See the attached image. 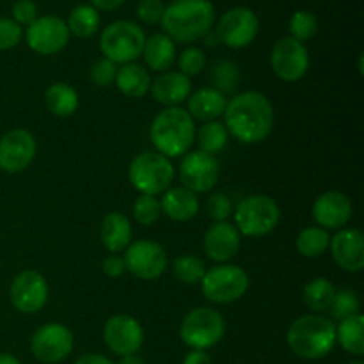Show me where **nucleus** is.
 <instances>
[{"label":"nucleus","mask_w":364,"mask_h":364,"mask_svg":"<svg viewBox=\"0 0 364 364\" xmlns=\"http://www.w3.org/2000/svg\"><path fill=\"white\" fill-rule=\"evenodd\" d=\"M224 127L244 144L265 141L274 127V109L265 95L256 91L240 92L224 110Z\"/></svg>","instance_id":"obj_1"},{"label":"nucleus","mask_w":364,"mask_h":364,"mask_svg":"<svg viewBox=\"0 0 364 364\" xmlns=\"http://www.w3.org/2000/svg\"><path fill=\"white\" fill-rule=\"evenodd\" d=\"M215 21L210 0H174L166 7L162 27L173 41L192 43L205 38Z\"/></svg>","instance_id":"obj_2"},{"label":"nucleus","mask_w":364,"mask_h":364,"mask_svg":"<svg viewBox=\"0 0 364 364\" xmlns=\"http://www.w3.org/2000/svg\"><path fill=\"white\" fill-rule=\"evenodd\" d=\"M287 341L299 358H326L336 345V326L322 315L301 316L288 329Z\"/></svg>","instance_id":"obj_3"},{"label":"nucleus","mask_w":364,"mask_h":364,"mask_svg":"<svg viewBox=\"0 0 364 364\" xmlns=\"http://www.w3.org/2000/svg\"><path fill=\"white\" fill-rule=\"evenodd\" d=\"M149 134L153 144L159 149L156 153L167 159H174L185 155L191 149L196 135L194 119L187 110L180 107H169L155 117Z\"/></svg>","instance_id":"obj_4"},{"label":"nucleus","mask_w":364,"mask_h":364,"mask_svg":"<svg viewBox=\"0 0 364 364\" xmlns=\"http://www.w3.org/2000/svg\"><path fill=\"white\" fill-rule=\"evenodd\" d=\"M146 36L137 23L128 20H119L110 23L103 31L100 39L105 59L112 60L114 64H130L142 55L144 50Z\"/></svg>","instance_id":"obj_5"},{"label":"nucleus","mask_w":364,"mask_h":364,"mask_svg":"<svg viewBox=\"0 0 364 364\" xmlns=\"http://www.w3.org/2000/svg\"><path fill=\"white\" fill-rule=\"evenodd\" d=\"M128 176L141 194L159 196L164 194L173 183L174 169L167 156L146 151L132 160Z\"/></svg>","instance_id":"obj_6"},{"label":"nucleus","mask_w":364,"mask_h":364,"mask_svg":"<svg viewBox=\"0 0 364 364\" xmlns=\"http://www.w3.org/2000/svg\"><path fill=\"white\" fill-rule=\"evenodd\" d=\"M226 322L223 315L212 308H196L183 318L180 336L192 350H206L223 340Z\"/></svg>","instance_id":"obj_7"},{"label":"nucleus","mask_w":364,"mask_h":364,"mask_svg":"<svg viewBox=\"0 0 364 364\" xmlns=\"http://www.w3.org/2000/svg\"><path fill=\"white\" fill-rule=\"evenodd\" d=\"M279 206L269 196H249L237 206V230L245 237H263L279 223Z\"/></svg>","instance_id":"obj_8"},{"label":"nucleus","mask_w":364,"mask_h":364,"mask_svg":"<svg viewBox=\"0 0 364 364\" xmlns=\"http://www.w3.org/2000/svg\"><path fill=\"white\" fill-rule=\"evenodd\" d=\"M249 277L237 265H219L206 270L201 279V290L208 301L217 304H230L238 301L247 291Z\"/></svg>","instance_id":"obj_9"},{"label":"nucleus","mask_w":364,"mask_h":364,"mask_svg":"<svg viewBox=\"0 0 364 364\" xmlns=\"http://www.w3.org/2000/svg\"><path fill=\"white\" fill-rule=\"evenodd\" d=\"M220 176L219 160L205 151L185 153L180 164V180L185 188L194 194H203L215 187Z\"/></svg>","instance_id":"obj_10"},{"label":"nucleus","mask_w":364,"mask_h":364,"mask_svg":"<svg viewBox=\"0 0 364 364\" xmlns=\"http://www.w3.org/2000/svg\"><path fill=\"white\" fill-rule=\"evenodd\" d=\"M123 259L128 272L142 281L156 279L167 269L166 251L151 240H137L128 245Z\"/></svg>","instance_id":"obj_11"},{"label":"nucleus","mask_w":364,"mask_h":364,"mask_svg":"<svg viewBox=\"0 0 364 364\" xmlns=\"http://www.w3.org/2000/svg\"><path fill=\"white\" fill-rule=\"evenodd\" d=\"M258 18L247 7H235L223 14L217 25V39L230 48H244L255 41L258 34Z\"/></svg>","instance_id":"obj_12"},{"label":"nucleus","mask_w":364,"mask_h":364,"mask_svg":"<svg viewBox=\"0 0 364 364\" xmlns=\"http://www.w3.org/2000/svg\"><path fill=\"white\" fill-rule=\"evenodd\" d=\"M31 348L41 363H59L73 350V334L63 323H45L32 336Z\"/></svg>","instance_id":"obj_13"},{"label":"nucleus","mask_w":364,"mask_h":364,"mask_svg":"<svg viewBox=\"0 0 364 364\" xmlns=\"http://www.w3.org/2000/svg\"><path fill=\"white\" fill-rule=\"evenodd\" d=\"M70 31L66 21L59 16L36 18L27 28V43L34 52L41 55H53L66 48Z\"/></svg>","instance_id":"obj_14"},{"label":"nucleus","mask_w":364,"mask_h":364,"mask_svg":"<svg viewBox=\"0 0 364 364\" xmlns=\"http://www.w3.org/2000/svg\"><path fill=\"white\" fill-rule=\"evenodd\" d=\"M272 70L281 80L295 82L308 73L309 53L301 41L294 38H283L274 45L270 57Z\"/></svg>","instance_id":"obj_15"},{"label":"nucleus","mask_w":364,"mask_h":364,"mask_svg":"<svg viewBox=\"0 0 364 364\" xmlns=\"http://www.w3.org/2000/svg\"><path fill=\"white\" fill-rule=\"evenodd\" d=\"M9 297L18 311L34 315L48 301V284L36 270H23L11 283Z\"/></svg>","instance_id":"obj_16"},{"label":"nucleus","mask_w":364,"mask_h":364,"mask_svg":"<svg viewBox=\"0 0 364 364\" xmlns=\"http://www.w3.org/2000/svg\"><path fill=\"white\" fill-rule=\"evenodd\" d=\"M103 340L114 354L124 358L137 354L144 343V331L134 316L116 315L107 320Z\"/></svg>","instance_id":"obj_17"},{"label":"nucleus","mask_w":364,"mask_h":364,"mask_svg":"<svg viewBox=\"0 0 364 364\" xmlns=\"http://www.w3.org/2000/svg\"><path fill=\"white\" fill-rule=\"evenodd\" d=\"M36 156V139L31 132L11 130L0 139V169L20 173L27 169Z\"/></svg>","instance_id":"obj_18"},{"label":"nucleus","mask_w":364,"mask_h":364,"mask_svg":"<svg viewBox=\"0 0 364 364\" xmlns=\"http://www.w3.org/2000/svg\"><path fill=\"white\" fill-rule=\"evenodd\" d=\"M313 217L323 230H340L352 217L350 199L336 191L323 192L313 205Z\"/></svg>","instance_id":"obj_19"},{"label":"nucleus","mask_w":364,"mask_h":364,"mask_svg":"<svg viewBox=\"0 0 364 364\" xmlns=\"http://www.w3.org/2000/svg\"><path fill=\"white\" fill-rule=\"evenodd\" d=\"M333 259L347 272H359L364 267V237L359 230H341L331 238Z\"/></svg>","instance_id":"obj_20"},{"label":"nucleus","mask_w":364,"mask_h":364,"mask_svg":"<svg viewBox=\"0 0 364 364\" xmlns=\"http://www.w3.org/2000/svg\"><path fill=\"white\" fill-rule=\"evenodd\" d=\"M240 251V233L237 226L226 223H215L205 233V252L213 262H228Z\"/></svg>","instance_id":"obj_21"},{"label":"nucleus","mask_w":364,"mask_h":364,"mask_svg":"<svg viewBox=\"0 0 364 364\" xmlns=\"http://www.w3.org/2000/svg\"><path fill=\"white\" fill-rule=\"evenodd\" d=\"M151 92L162 105L176 107L192 95V82L180 71H166L153 82Z\"/></svg>","instance_id":"obj_22"},{"label":"nucleus","mask_w":364,"mask_h":364,"mask_svg":"<svg viewBox=\"0 0 364 364\" xmlns=\"http://www.w3.org/2000/svg\"><path fill=\"white\" fill-rule=\"evenodd\" d=\"M160 208L169 219L178 220V223H187L198 215L199 199L188 188L173 187L164 192V198L160 199Z\"/></svg>","instance_id":"obj_23"},{"label":"nucleus","mask_w":364,"mask_h":364,"mask_svg":"<svg viewBox=\"0 0 364 364\" xmlns=\"http://www.w3.org/2000/svg\"><path fill=\"white\" fill-rule=\"evenodd\" d=\"M100 238H102V244L107 251L121 252L132 242L130 220L123 213H109V215L103 217L102 226H100Z\"/></svg>","instance_id":"obj_24"},{"label":"nucleus","mask_w":364,"mask_h":364,"mask_svg":"<svg viewBox=\"0 0 364 364\" xmlns=\"http://www.w3.org/2000/svg\"><path fill=\"white\" fill-rule=\"evenodd\" d=\"M226 98L213 87H205L188 96V114L192 119L213 121L226 110Z\"/></svg>","instance_id":"obj_25"},{"label":"nucleus","mask_w":364,"mask_h":364,"mask_svg":"<svg viewBox=\"0 0 364 364\" xmlns=\"http://www.w3.org/2000/svg\"><path fill=\"white\" fill-rule=\"evenodd\" d=\"M142 55H144L146 64L153 71H166L173 66L174 59H176V46L169 36L155 34L146 39Z\"/></svg>","instance_id":"obj_26"},{"label":"nucleus","mask_w":364,"mask_h":364,"mask_svg":"<svg viewBox=\"0 0 364 364\" xmlns=\"http://www.w3.org/2000/svg\"><path fill=\"white\" fill-rule=\"evenodd\" d=\"M116 85L128 98H142L151 87V78L146 68L130 63L117 70Z\"/></svg>","instance_id":"obj_27"},{"label":"nucleus","mask_w":364,"mask_h":364,"mask_svg":"<svg viewBox=\"0 0 364 364\" xmlns=\"http://www.w3.org/2000/svg\"><path fill=\"white\" fill-rule=\"evenodd\" d=\"M45 103L53 116L70 117L78 109V95L71 85L53 84L46 89Z\"/></svg>","instance_id":"obj_28"},{"label":"nucleus","mask_w":364,"mask_h":364,"mask_svg":"<svg viewBox=\"0 0 364 364\" xmlns=\"http://www.w3.org/2000/svg\"><path fill=\"white\" fill-rule=\"evenodd\" d=\"M336 341H340L343 350L348 354L361 358L364 354V318L361 313L341 320L336 329Z\"/></svg>","instance_id":"obj_29"},{"label":"nucleus","mask_w":364,"mask_h":364,"mask_svg":"<svg viewBox=\"0 0 364 364\" xmlns=\"http://www.w3.org/2000/svg\"><path fill=\"white\" fill-rule=\"evenodd\" d=\"M334 295H336V288L329 279H323V277H316L304 288L306 306L316 313L329 311Z\"/></svg>","instance_id":"obj_30"},{"label":"nucleus","mask_w":364,"mask_h":364,"mask_svg":"<svg viewBox=\"0 0 364 364\" xmlns=\"http://www.w3.org/2000/svg\"><path fill=\"white\" fill-rule=\"evenodd\" d=\"M68 31L77 38H91L100 27V14L92 6H77L68 18Z\"/></svg>","instance_id":"obj_31"},{"label":"nucleus","mask_w":364,"mask_h":364,"mask_svg":"<svg viewBox=\"0 0 364 364\" xmlns=\"http://www.w3.org/2000/svg\"><path fill=\"white\" fill-rule=\"evenodd\" d=\"M331 244V237L323 228H306L297 237V251L306 258H316Z\"/></svg>","instance_id":"obj_32"},{"label":"nucleus","mask_w":364,"mask_h":364,"mask_svg":"<svg viewBox=\"0 0 364 364\" xmlns=\"http://www.w3.org/2000/svg\"><path fill=\"white\" fill-rule=\"evenodd\" d=\"M212 82L219 92H235L240 85V70L230 59H219L212 68Z\"/></svg>","instance_id":"obj_33"},{"label":"nucleus","mask_w":364,"mask_h":364,"mask_svg":"<svg viewBox=\"0 0 364 364\" xmlns=\"http://www.w3.org/2000/svg\"><path fill=\"white\" fill-rule=\"evenodd\" d=\"M198 142L201 151L210 153H219L226 148L228 144V130L223 123L217 121H206L198 134Z\"/></svg>","instance_id":"obj_34"},{"label":"nucleus","mask_w":364,"mask_h":364,"mask_svg":"<svg viewBox=\"0 0 364 364\" xmlns=\"http://www.w3.org/2000/svg\"><path fill=\"white\" fill-rule=\"evenodd\" d=\"M174 277L183 284H198L201 283L203 276L206 272V265L201 258L192 255H183L174 259L173 265Z\"/></svg>","instance_id":"obj_35"},{"label":"nucleus","mask_w":364,"mask_h":364,"mask_svg":"<svg viewBox=\"0 0 364 364\" xmlns=\"http://www.w3.org/2000/svg\"><path fill=\"white\" fill-rule=\"evenodd\" d=\"M359 308V297L352 290H340L336 291L333 299V304H331L329 313L334 320H345L350 318V316L358 315Z\"/></svg>","instance_id":"obj_36"},{"label":"nucleus","mask_w":364,"mask_h":364,"mask_svg":"<svg viewBox=\"0 0 364 364\" xmlns=\"http://www.w3.org/2000/svg\"><path fill=\"white\" fill-rule=\"evenodd\" d=\"M318 31V20L313 13L308 11H297L294 16L290 18V32L291 38L297 41H308Z\"/></svg>","instance_id":"obj_37"},{"label":"nucleus","mask_w":364,"mask_h":364,"mask_svg":"<svg viewBox=\"0 0 364 364\" xmlns=\"http://www.w3.org/2000/svg\"><path fill=\"white\" fill-rule=\"evenodd\" d=\"M160 213H162V208H160V201L155 196L142 194L141 198L135 199L134 217L142 226H151L153 223H156Z\"/></svg>","instance_id":"obj_38"},{"label":"nucleus","mask_w":364,"mask_h":364,"mask_svg":"<svg viewBox=\"0 0 364 364\" xmlns=\"http://www.w3.org/2000/svg\"><path fill=\"white\" fill-rule=\"evenodd\" d=\"M178 64H180V73H183L188 78L196 77L206 66L205 52L201 48H187L180 55V63Z\"/></svg>","instance_id":"obj_39"},{"label":"nucleus","mask_w":364,"mask_h":364,"mask_svg":"<svg viewBox=\"0 0 364 364\" xmlns=\"http://www.w3.org/2000/svg\"><path fill=\"white\" fill-rule=\"evenodd\" d=\"M116 75H117L116 64H114L112 60L103 57V59L96 60V63L92 64L89 77H91V80L95 82L96 85H100V87H107V85H110L112 82H116Z\"/></svg>","instance_id":"obj_40"},{"label":"nucleus","mask_w":364,"mask_h":364,"mask_svg":"<svg viewBox=\"0 0 364 364\" xmlns=\"http://www.w3.org/2000/svg\"><path fill=\"white\" fill-rule=\"evenodd\" d=\"M231 212H233V203L226 194L210 196L208 203H206V213L210 219H213L215 223H223L231 215Z\"/></svg>","instance_id":"obj_41"},{"label":"nucleus","mask_w":364,"mask_h":364,"mask_svg":"<svg viewBox=\"0 0 364 364\" xmlns=\"http://www.w3.org/2000/svg\"><path fill=\"white\" fill-rule=\"evenodd\" d=\"M164 13H166V4L162 0H141L137 6V16L142 23H160L164 18Z\"/></svg>","instance_id":"obj_42"},{"label":"nucleus","mask_w":364,"mask_h":364,"mask_svg":"<svg viewBox=\"0 0 364 364\" xmlns=\"http://www.w3.org/2000/svg\"><path fill=\"white\" fill-rule=\"evenodd\" d=\"M21 27L14 20L0 18V50H9L20 43Z\"/></svg>","instance_id":"obj_43"},{"label":"nucleus","mask_w":364,"mask_h":364,"mask_svg":"<svg viewBox=\"0 0 364 364\" xmlns=\"http://www.w3.org/2000/svg\"><path fill=\"white\" fill-rule=\"evenodd\" d=\"M38 18V7L32 0H18L13 6V20L18 25H31Z\"/></svg>","instance_id":"obj_44"},{"label":"nucleus","mask_w":364,"mask_h":364,"mask_svg":"<svg viewBox=\"0 0 364 364\" xmlns=\"http://www.w3.org/2000/svg\"><path fill=\"white\" fill-rule=\"evenodd\" d=\"M127 272V267H124V259L121 256L112 255L109 258L103 259V274L109 277H119Z\"/></svg>","instance_id":"obj_45"},{"label":"nucleus","mask_w":364,"mask_h":364,"mask_svg":"<svg viewBox=\"0 0 364 364\" xmlns=\"http://www.w3.org/2000/svg\"><path fill=\"white\" fill-rule=\"evenodd\" d=\"M183 364H212V359L205 350H192L183 359Z\"/></svg>","instance_id":"obj_46"},{"label":"nucleus","mask_w":364,"mask_h":364,"mask_svg":"<svg viewBox=\"0 0 364 364\" xmlns=\"http://www.w3.org/2000/svg\"><path fill=\"white\" fill-rule=\"evenodd\" d=\"M75 364H112L109 358L105 355H100V354H85L82 358H78Z\"/></svg>","instance_id":"obj_47"},{"label":"nucleus","mask_w":364,"mask_h":364,"mask_svg":"<svg viewBox=\"0 0 364 364\" xmlns=\"http://www.w3.org/2000/svg\"><path fill=\"white\" fill-rule=\"evenodd\" d=\"M123 2L124 0H91L95 9H102V11H114L119 6H123Z\"/></svg>","instance_id":"obj_48"},{"label":"nucleus","mask_w":364,"mask_h":364,"mask_svg":"<svg viewBox=\"0 0 364 364\" xmlns=\"http://www.w3.org/2000/svg\"><path fill=\"white\" fill-rule=\"evenodd\" d=\"M119 364H146V363L142 361L139 355L134 354V355H124V358L119 361Z\"/></svg>","instance_id":"obj_49"},{"label":"nucleus","mask_w":364,"mask_h":364,"mask_svg":"<svg viewBox=\"0 0 364 364\" xmlns=\"http://www.w3.org/2000/svg\"><path fill=\"white\" fill-rule=\"evenodd\" d=\"M0 364H21L14 355L11 354H0Z\"/></svg>","instance_id":"obj_50"},{"label":"nucleus","mask_w":364,"mask_h":364,"mask_svg":"<svg viewBox=\"0 0 364 364\" xmlns=\"http://www.w3.org/2000/svg\"><path fill=\"white\" fill-rule=\"evenodd\" d=\"M347 364H363L361 361H352V363H347Z\"/></svg>","instance_id":"obj_51"}]
</instances>
